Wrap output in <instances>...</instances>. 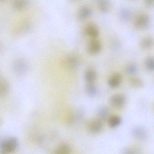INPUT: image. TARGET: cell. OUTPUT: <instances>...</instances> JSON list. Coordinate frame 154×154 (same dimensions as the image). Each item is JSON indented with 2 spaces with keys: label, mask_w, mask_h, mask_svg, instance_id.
I'll use <instances>...</instances> for the list:
<instances>
[{
  "label": "cell",
  "mask_w": 154,
  "mask_h": 154,
  "mask_svg": "<svg viewBox=\"0 0 154 154\" xmlns=\"http://www.w3.org/2000/svg\"><path fill=\"white\" fill-rule=\"evenodd\" d=\"M18 140L14 137H11L6 140H1V153L8 154L14 152L17 147Z\"/></svg>",
  "instance_id": "6da1fadb"
},
{
  "label": "cell",
  "mask_w": 154,
  "mask_h": 154,
  "mask_svg": "<svg viewBox=\"0 0 154 154\" xmlns=\"http://www.w3.org/2000/svg\"><path fill=\"white\" fill-rule=\"evenodd\" d=\"M126 101V97L122 94H116L110 98L111 105L116 109L122 108L125 104Z\"/></svg>",
  "instance_id": "7a4b0ae2"
},
{
  "label": "cell",
  "mask_w": 154,
  "mask_h": 154,
  "mask_svg": "<svg viewBox=\"0 0 154 154\" xmlns=\"http://www.w3.org/2000/svg\"><path fill=\"white\" fill-rule=\"evenodd\" d=\"M150 22L149 16L142 14L138 16L135 21V26L138 29H144L147 27Z\"/></svg>",
  "instance_id": "3957f363"
},
{
  "label": "cell",
  "mask_w": 154,
  "mask_h": 154,
  "mask_svg": "<svg viewBox=\"0 0 154 154\" xmlns=\"http://www.w3.org/2000/svg\"><path fill=\"white\" fill-rule=\"evenodd\" d=\"M13 68L16 73L18 75H23L26 72L28 69V66L26 61L20 59L14 62Z\"/></svg>",
  "instance_id": "277c9868"
},
{
  "label": "cell",
  "mask_w": 154,
  "mask_h": 154,
  "mask_svg": "<svg viewBox=\"0 0 154 154\" xmlns=\"http://www.w3.org/2000/svg\"><path fill=\"white\" fill-rule=\"evenodd\" d=\"M64 65L66 68L73 69L76 68L79 65V60L77 57L73 54H70L64 59Z\"/></svg>",
  "instance_id": "5b68a950"
},
{
  "label": "cell",
  "mask_w": 154,
  "mask_h": 154,
  "mask_svg": "<svg viewBox=\"0 0 154 154\" xmlns=\"http://www.w3.org/2000/svg\"><path fill=\"white\" fill-rule=\"evenodd\" d=\"M102 45L101 42L98 39H92L88 44V52L90 54H94L99 53L101 49Z\"/></svg>",
  "instance_id": "8992f818"
},
{
  "label": "cell",
  "mask_w": 154,
  "mask_h": 154,
  "mask_svg": "<svg viewBox=\"0 0 154 154\" xmlns=\"http://www.w3.org/2000/svg\"><path fill=\"white\" fill-rule=\"evenodd\" d=\"M102 123L100 119H95L90 122L88 125V131L92 134H96L101 130Z\"/></svg>",
  "instance_id": "52a82bcc"
},
{
  "label": "cell",
  "mask_w": 154,
  "mask_h": 154,
  "mask_svg": "<svg viewBox=\"0 0 154 154\" xmlns=\"http://www.w3.org/2000/svg\"><path fill=\"white\" fill-rule=\"evenodd\" d=\"M122 81V75L119 72H116L111 75L108 80V83L110 87L115 88L120 84Z\"/></svg>",
  "instance_id": "ba28073f"
},
{
  "label": "cell",
  "mask_w": 154,
  "mask_h": 154,
  "mask_svg": "<svg viewBox=\"0 0 154 154\" xmlns=\"http://www.w3.org/2000/svg\"><path fill=\"white\" fill-rule=\"evenodd\" d=\"M85 32L87 35L94 38L99 35V30L98 27L95 24L91 23L85 27Z\"/></svg>",
  "instance_id": "9c48e42d"
},
{
  "label": "cell",
  "mask_w": 154,
  "mask_h": 154,
  "mask_svg": "<svg viewBox=\"0 0 154 154\" xmlns=\"http://www.w3.org/2000/svg\"><path fill=\"white\" fill-rule=\"evenodd\" d=\"M92 13L91 9L89 6L84 5L81 7L78 12V18L80 20H84L89 17Z\"/></svg>",
  "instance_id": "30bf717a"
},
{
  "label": "cell",
  "mask_w": 154,
  "mask_h": 154,
  "mask_svg": "<svg viewBox=\"0 0 154 154\" xmlns=\"http://www.w3.org/2000/svg\"><path fill=\"white\" fill-rule=\"evenodd\" d=\"M119 16L122 20L124 21H129L132 17L131 11L128 8H122L119 12Z\"/></svg>",
  "instance_id": "8fae6325"
},
{
  "label": "cell",
  "mask_w": 154,
  "mask_h": 154,
  "mask_svg": "<svg viewBox=\"0 0 154 154\" xmlns=\"http://www.w3.org/2000/svg\"><path fill=\"white\" fill-rule=\"evenodd\" d=\"M97 78V73L93 69H88L85 71V78L88 83H93Z\"/></svg>",
  "instance_id": "7c38bea8"
},
{
  "label": "cell",
  "mask_w": 154,
  "mask_h": 154,
  "mask_svg": "<svg viewBox=\"0 0 154 154\" xmlns=\"http://www.w3.org/2000/svg\"><path fill=\"white\" fill-rule=\"evenodd\" d=\"M98 7L101 12L106 13L111 9L112 4L108 0H100L98 2Z\"/></svg>",
  "instance_id": "4fadbf2b"
},
{
  "label": "cell",
  "mask_w": 154,
  "mask_h": 154,
  "mask_svg": "<svg viewBox=\"0 0 154 154\" xmlns=\"http://www.w3.org/2000/svg\"><path fill=\"white\" fill-rule=\"evenodd\" d=\"M154 39L150 36L143 38L140 42V46L143 49H149L153 46Z\"/></svg>",
  "instance_id": "5bb4252c"
},
{
  "label": "cell",
  "mask_w": 154,
  "mask_h": 154,
  "mask_svg": "<svg viewBox=\"0 0 154 154\" xmlns=\"http://www.w3.org/2000/svg\"><path fill=\"white\" fill-rule=\"evenodd\" d=\"M129 82L130 85L135 88H140L144 85L143 80L138 76H131L129 79Z\"/></svg>",
  "instance_id": "9a60e30c"
},
{
  "label": "cell",
  "mask_w": 154,
  "mask_h": 154,
  "mask_svg": "<svg viewBox=\"0 0 154 154\" xmlns=\"http://www.w3.org/2000/svg\"><path fill=\"white\" fill-rule=\"evenodd\" d=\"M71 149L67 144H63L59 146L53 154H71Z\"/></svg>",
  "instance_id": "2e32d148"
},
{
  "label": "cell",
  "mask_w": 154,
  "mask_h": 154,
  "mask_svg": "<svg viewBox=\"0 0 154 154\" xmlns=\"http://www.w3.org/2000/svg\"><path fill=\"white\" fill-rule=\"evenodd\" d=\"M85 91L91 97L95 96L98 92L97 87L93 83H88L85 87Z\"/></svg>",
  "instance_id": "e0dca14e"
},
{
  "label": "cell",
  "mask_w": 154,
  "mask_h": 154,
  "mask_svg": "<svg viewBox=\"0 0 154 154\" xmlns=\"http://www.w3.org/2000/svg\"><path fill=\"white\" fill-rule=\"evenodd\" d=\"M0 94L2 96H5L8 92L9 90V84L7 80L2 79L1 81L0 85Z\"/></svg>",
  "instance_id": "ac0fdd59"
},
{
  "label": "cell",
  "mask_w": 154,
  "mask_h": 154,
  "mask_svg": "<svg viewBox=\"0 0 154 154\" xmlns=\"http://www.w3.org/2000/svg\"><path fill=\"white\" fill-rule=\"evenodd\" d=\"M27 2L24 0H17L13 2V8L17 10H21L25 8L27 5Z\"/></svg>",
  "instance_id": "d6986e66"
},
{
  "label": "cell",
  "mask_w": 154,
  "mask_h": 154,
  "mask_svg": "<svg viewBox=\"0 0 154 154\" xmlns=\"http://www.w3.org/2000/svg\"><path fill=\"white\" fill-rule=\"evenodd\" d=\"M144 64L146 68L149 71H154V57L148 56L144 61Z\"/></svg>",
  "instance_id": "ffe728a7"
},
{
  "label": "cell",
  "mask_w": 154,
  "mask_h": 154,
  "mask_svg": "<svg viewBox=\"0 0 154 154\" xmlns=\"http://www.w3.org/2000/svg\"><path fill=\"white\" fill-rule=\"evenodd\" d=\"M121 123V119L117 116H111L109 119V124L111 128H115L119 126Z\"/></svg>",
  "instance_id": "44dd1931"
},
{
  "label": "cell",
  "mask_w": 154,
  "mask_h": 154,
  "mask_svg": "<svg viewBox=\"0 0 154 154\" xmlns=\"http://www.w3.org/2000/svg\"><path fill=\"white\" fill-rule=\"evenodd\" d=\"M108 110L106 107H101L98 111V115L100 120H105L108 117Z\"/></svg>",
  "instance_id": "7402d4cb"
},
{
  "label": "cell",
  "mask_w": 154,
  "mask_h": 154,
  "mask_svg": "<svg viewBox=\"0 0 154 154\" xmlns=\"http://www.w3.org/2000/svg\"><path fill=\"white\" fill-rule=\"evenodd\" d=\"M126 71L129 74H135L138 71L137 66L134 63H129L126 66Z\"/></svg>",
  "instance_id": "603a6c76"
},
{
  "label": "cell",
  "mask_w": 154,
  "mask_h": 154,
  "mask_svg": "<svg viewBox=\"0 0 154 154\" xmlns=\"http://www.w3.org/2000/svg\"><path fill=\"white\" fill-rule=\"evenodd\" d=\"M133 135L138 139H144L146 137V132L144 130L140 128H136L133 131Z\"/></svg>",
  "instance_id": "cb8c5ba5"
},
{
  "label": "cell",
  "mask_w": 154,
  "mask_h": 154,
  "mask_svg": "<svg viewBox=\"0 0 154 154\" xmlns=\"http://www.w3.org/2000/svg\"><path fill=\"white\" fill-rule=\"evenodd\" d=\"M145 4L148 8H152L154 6V0H146Z\"/></svg>",
  "instance_id": "d4e9b609"
}]
</instances>
